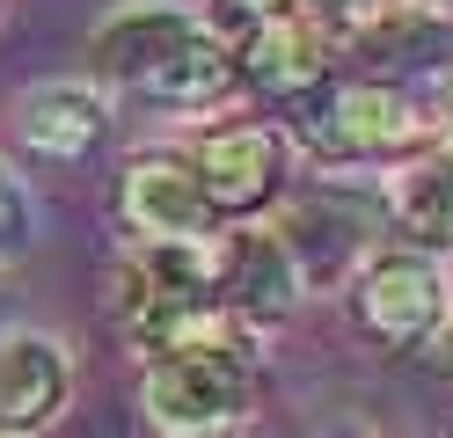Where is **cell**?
I'll use <instances>...</instances> for the list:
<instances>
[{
	"instance_id": "6da1fadb",
	"label": "cell",
	"mask_w": 453,
	"mask_h": 438,
	"mask_svg": "<svg viewBox=\"0 0 453 438\" xmlns=\"http://www.w3.org/2000/svg\"><path fill=\"white\" fill-rule=\"evenodd\" d=\"M96 81L118 88L132 103L154 110H219L242 88L234 73V37H219L212 22H197L190 8H168V0H139V8H118L96 29Z\"/></svg>"
},
{
	"instance_id": "7a4b0ae2",
	"label": "cell",
	"mask_w": 453,
	"mask_h": 438,
	"mask_svg": "<svg viewBox=\"0 0 453 438\" xmlns=\"http://www.w3.org/2000/svg\"><path fill=\"white\" fill-rule=\"evenodd\" d=\"M315 161H403L417 146H432V117L417 110V96L403 81H365V73H329L315 96L293 103V132Z\"/></svg>"
},
{
	"instance_id": "3957f363",
	"label": "cell",
	"mask_w": 453,
	"mask_h": 438,
	"mask_svg": "<svg viewBox=\"0 0 453 438\" xmlns=\"http://www.w3.org/2000/svg\"><path fill=\"white\" fill-rule=\"evenodd\" d=\"M249 409H257V380L234 350H176L139 380V417L154 438H234Z\"/></svg>"
},
{
	"instance_id": "277c9868",
	"label": "cell",
	"mask_w": 453,
	"mask_h": 438,
	"mask_svg": "<svg viewBox=\"0 0 453 438\" xmlns=\"http://www.w3.org/2000/svg\"><path fill=\"white\" fill-rule=\"evenodd\" d=\"M271 234H278L286 256H293L300 300H307V292H344V285H358V271L373 263V219H365V204L344 197V190H300Z\"/></svg>"
},
{
	"instance_id": "5b68a950",
	"label": "cell",
	"mask_w": 453,
	"mask_h": 438,
	"mask_svg": "<svg viewBox=\"0 0 453 438\" xmlns=\"http://www.w3.org/2000/svg\"><path fill=\"white\" fill-rule=\"evenodd\" d=\"M190 168L205 183V204L219 212V227H249L286 197L293 139H286V125H226L190 154Z\"/></svg>"
},
{
	"instance_id": "8992f818",
	"label": "cell",
	"mask_w": 453,
	"mask_h": 438,
	"mask_svg": "<svg viewBox=\"0 0 453 438\" xmlns=\"http://www.w3.org/2000/svg\"><path fill=\"white\" fill-rule=\"evenodd\" d=\"M118 219L139 234V249H197L219 242V212L205 204L190 154H132L118 175Z\"/></svg>"
},
{
	"instance_id": "52a82bcc",
	"label": "cell",
	"mask_w": 453,
	"mask_h": 438,
	"mask_svg": "<svg viewBox=\"0 0 453 438\" xmlns=\"http://www.w3.org/2000/svg\"><path fill=\"white\" fill-rule=\"evenodd\" d=\"M351 307H358V329L373 343L410 350V343H432L446 329V278H439V263L417 256V249H380L358 271Z\"/></svg>"
},
{
	"instance_id": "ba28073f",
	"label": "cell",
	"mask_w": 453,
	"mask_h": 438,
	"mask_svg": "<svg viewBox=\"0 0 453 438\" xmlns=\"http://www.w3.org/2000/svg\"><path fill=\"white\" fill-rule=\"evenodd\" d=\"M212 300L242 321L249 336H271L278 321L300 307V278H293V256L271 227H226L212 242Z\"/></svg>"
},
{
	"instance_id": "9c48e42d",
	"label": "cell",
	"mask_w": 453,
	"mask_h": 438,
	"mask_svg": "<svg viewBox=\"0 0 453 438\" xmlns=\"http://www.w3.org/2000/svg\"><path fill=\"white\" fill-rule=\"evenodd\" d=\"M234 73H242V88H257L264 103H300L336 73V44L307 8H286L271 22L234 29Z\"/></svg>"
},
{
	"instance_id": "30bf717a",
	"label": "cell",
	"mask_w": 453,
	"mask_h": 438,
	"mask_svg": "<svg viewBox=\"0 0 453 438\" xmlns=\"http://www.w3.org/2000/svg\"><path fill=\"white\" fill-rule=\"evenodd\" d=\"M66 395H73V365L51 336H37V329L0 336V438L51 431L66 417Z\"/></svg>"
},
{
	"instance_id": "8fae6325",
	"label": "cell",
	"mask_w": 453,
	"mask_h": 438,
	"mask_svg": "<svg viewBox=\"0 0 453 438\" xmlns=\"http://www.w3.org/2000/svg\"><path fill=\"white\" fill-rule=\"evenodd\" d=\"M15 139L37 161H88L110 139V96L96 81H44L15 103Z\"/></svg>"
},
{
	"instance_id": "7c38bea8",
	"label": "cell",
	"mask_w": 453,
	"mask_h": 438,
	"mask_svg": "<svg viewBox=\"0 0 453 438\" xmlns=\"http://www.w3.org/2000/svg\"><path fill=\"white\" fill-rule=\"evenodd\" d=\"M380 204L417 249H453V139H432L395 161L380 175Z\"/></svg>"
},
{
	"instance_id": "4fadbf2b",
	"label": "cell",
	"mask_w": 453,
	"mask_h": 438,
	"mask_svg": "<svg viewBox=\"0 0 453 438\" xmlns=\"http://www.w3.org/2000/svg\"><path fill=\"white\" fill-rule=\"evenodd\" d=\"M30 242H37V204H30V190H22V175L0 161V263L30 256Z\"/></svg>"
},
{
	"instance_id": "5bb4252c",
	"label": "cell",
	"mask_w": 453,
	"mask_h": 438,
	"mask_svg": "<svg viewBox=\"0 0 453 438\" xmlns=\"http://www.w3.org/2000/svg\"><path fill=\"white\" fill-rule=\"evenodd\" d=\"M219 8V22H234V29H249V22H271V15H286V8H300V0H212Z\"/></svg>"
},
{
	"instance_id": "9a60e30c",
	"label": "cell",
	"mask_w": 453,
	"mask_h": 438,
	"mask_svg": "<svg viewBox=\"0 0 453 438\" xmlns=\"http://www.w3.org/2000/svg\"><path fill=\"white\" fill-rule=\"evenodd\" d=\"M307 438H373V424H365V417H329V424H315Z\"/></svg>"
},
{
	"instance_id": "2e32d148",
	"label": "cell",
	"mask_w": 453,
	"mask_h": 438,
	"mask_svg": "<svg viewBox=\"0 0 453 438\" xmlns=\"http://www.w3.org/2000/svg\"><path fill=\"white\" fill-rule=\"evenodd\" d=\"M424 358H432V365H439V373L453 380V321H446V329H439L432 343H424Z\"/></svg>"
},
{
	"instance_id": "e0dca14e",
	"label": "cell",
	"mask_w": 453,
	"mask_h": 438,
	"mask_svg": "<svg viewBox=\"0 0 453 438\" xmlns=\"http://www.w3.org/2000/svg\"><path fill=\"white\" fill-rule=\"evenodd\" d=\"M439 278H446V321H453V263H439Z\"/></svg>"
},
{
	"instance_id": "ac0fdd59",
	"label": "cell",
	"mask_w": 453,
	"mask_h": 438,
	"mask_svg": "<svg viewBox=\"0 0 453 438\" xmlns=\"http://www.w3.org/2000/svg\"><path fill=\"white\" fill-rule=\"evenodd\" d=\"M8 314H15V292H0V336H8Z\"/></svg>"
},
{
	"instance_id": "d6986e66",
	"label": "cell",
	"mask_w": 453,
	"mask_h": 438,
	"mask_svg": "<svg viewBox=\"0 0 453 438\" xmlns=\"http://www.w3.org/2000/svg\"><path fill=\"white\" fill-rule=\"evenodd\" d=\"M439 438H453V417H446V424H439Z\"/></svg>"
}]
</instances>
